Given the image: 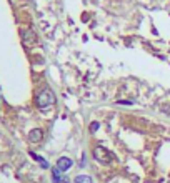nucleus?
Segmentation results:
<instances>
[{"mask_svg": "<svg viewBox=\"0 0 170 183\" xmlns=\"http://www.w3.org/2000/svg\"><path fill=\"white\" fill-rule=\"evenodd\" d=\"M54 102H55V97L50 90H43L40 95L37 97V105H39L40 108H45L48 105H52Z\"/></svg>", "mask_w": 170, "mask_h": 183, "instance_id": "1", "label": "nucleus"}, {"mask_svg": "<svg viewBox=\"0 0 170 183\" xmlns=\"http://www.w3.org/2000/svg\"><path fill=\"white\" fill-rule=\"evenodd\" d=\"M94 155H95V158L98 160V162H102V163H105V162H109V160H112V155H110L107 150H103L102 147H97L95 151H94Z\"/></svg>", "mask_w": 170, "mask_h": 183, "instance_id": "2", "label": "nucleus"}, {"mask_svg": "<svg viewBox=\"0 0 170 183\" xmlns=\"http://www.w3.org/2000/svg\"><path fill=\"white\" fill-rule=\"evenodd\" d=\"M70 167H72V160H70V158H65V156L59 158V162H57V168L60 170V171H65V170H68Z\"/></svg>", "mask_w": 170, "mask_h": 183, "instance_id": "3", "label": "nucleus"}, {"mask_svg": "<svg viewBox=\"0 0 170 183\" xmlns=\"http://www.w3.org/2000/svg\"><path fill=\"white\" fill-rule=\"evenodd\" d=\"M28 140L30 142H34V143H37V142H40L42 140V130H32L30 133H28Z\"/></svg>", "mask_w": 170, "mask_h": 183, "instance_id": "4", "label": "nucleus"}, {"mask_svg": "<svg viewBox=\"0 0 170 183\" xmlns=\"http://www.w3.org/2000/svg\"><path fill=\"white\" fill-rule=\"evenodd\" d=\"M23 40H25L27 45H34L35 43V35L32 34V32H25V34H23Z\"/></svg>", "mask_w": 170, "mask_h": 183, "instance_id": "5", "label": "nucleus"}, {"mask_svg": "<svg viewBox=\"0 0 170 183\" xmlns=\"http://www.w3.org/2000/svg\"><path fill=\"white\" fill-rule=\"evenodd\" d=\"M75 183H92V180H90V176L87 175H80L75 178Z\"/></svg>", "mask_w": 170, "mask_h": 183, "instance_id": "6", "label": "nucleus"}, {"mask_svg": "<svg viewBox=\"0 0 170 183\" xmlns=\"http://www.w3.org/2000/svg\"><path fill=\"white\" fill-rule=\"evenodd\" d=\"M54 180H55V182H62L60 170H59V168H55V170H54Z\"/></svg>", "mask_w": 170, "mask_h": 183, "instance_id": "7", "label": "nucleus"}, {"mask_svg": "<svg viewBox=\"0 0 170 183\" xmlns=\"http://www.w3.org/2000/svg\"><path fill=\"white\" fill-rule=\"evenodd\" d=\"M97 128H98V123H94V125H92V127H90V130H92V132H95Z\"/></svg>", "mask_w": 170, "mask_h": 183, "instance_id": "8", "label": "nucleus"}]
</instances>
